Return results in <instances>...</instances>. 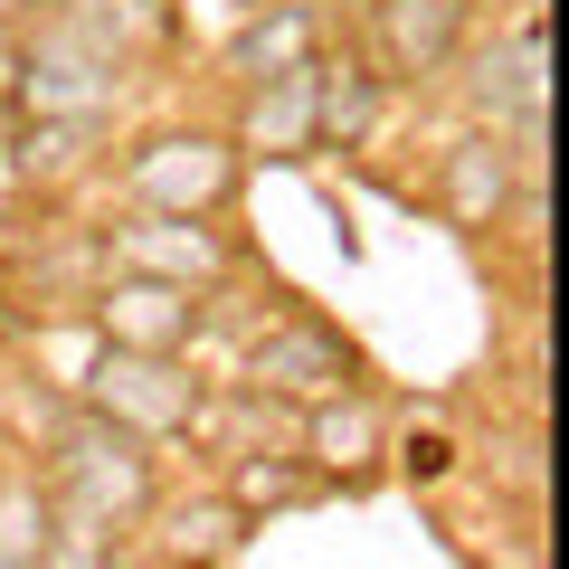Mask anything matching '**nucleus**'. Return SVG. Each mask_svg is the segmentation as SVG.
Returning <instances> with one entry per match:
<instances>
[{
	"instance_id": "obj_1",
	"label": "nucleus",
	"mask_w": 569,
	"mask_h": 569,
	"mask_svg": "<svg viewBox=\"0 0 569 569\" xmlns=\"http://www.w3.org/2000/svg\"><path fill=\"white\" fill-rule=\"evenodd\" d=\"M29 466L48 475V493H58V503L96 512V522L123 531V541H133L142 512L171 493V485H162V456L142 447V437H123V427H104L96 408H77V399L48 408V437L29 447Z\"/></svg>"
},
{
	"instance_id": "obj_2",
	"label": "nucleus",
	"mask_w": 569,
	"mask_h": 569,
	"mask_svg": "<svg viewBox=\"0 0 569 569\" xmlns=\"http://www.w3.org/2000/svg\"><path fill=\"white\" fill-rule=\"evenodd\" d=\"M456 114L466 133L512 142V162L541 171V114H550V58H541V10H512L493 39L456 58Z\"/></svg>"
},
{
	"instance_id": "obj_3",
	"label": "nucleus",
	"mask_w": 569,
	"mask_h": 569,
	"mask_svg": "<svg viewBox=\"0 0 569 569\" xmlns=\"http://www.w3.org/2000/svg\"><path fill=\"white\" fill-rule=\"evenodd\" d=\"M238 181H247V162L219 123H152L114 162V190L133 219H219L238 200Z\"/></svg>"
},
{
	"instance_id": "obj_4",
	"label": "nucleus",
	"mask_w": 569,
	"mask_h": 569,
	"mask_svg": "<svg viewBox=\"0 0 569 569\" xmlns=\"http://www.w3.org/2000/svg\"><path fill=\"white\" fill-rule=\"evenodd\" d=\"M228 389H247V399H266V408H323V399L370 389V361H361V342H351L342 323L284 305V313H266V323H247V351H238V380Z\"/></svg>"
},
{
	"instance_id": "obj_5",
	"label": "nucleus",
	"mask_w": 569,
	"mask_h": 569,
	"mask_svg": "<svg viewBox=\"0 0 569 569\" xmlns=\"http://www.w3.org/2000/svg\"><path fill=\"white\" fill-rule=\"evenodd\" d=\"M10 96H20L29 123H114L123 96H133V67L104 58V48H86L77 29L39 20L20 39V67H10Z\"/></svg>"
},
{
	"instance_id": "obj_6",
	"label": "nucleus",
	"mask_w": 569,
	"mask_h": 569,
	"mask_svg": "<svg viewBox=\"0 0 569 569\" xmlns=\"http://www.w3.org/2000/svg\"><path fill=\"white\" fill-rule=\"evenodd\" d=\"M104 247V276H142V284H181V295H200V305H219L228 284L247 276L238 238H228L219 219H104L96 228Z\"/></svg>"
},
{
	"instance_id": "obj_7",
	"label": "nucleus",
	"mask_w": 569,
	"mask_h": 569,
	"mask_svg": "<svg viewBox=\"0 0 569 569\" xmlns=\"http://www.w3.org/2000/svg\"><path fill=\"white\" fill-rule=\"evenodd\" d=\"M485 29V0H361V48L351 58L380 86H447L456 58Z\"/></svg>"
},
{
	"instance_id": "obj_8",
	"label": "nucleus",
	"mask_w": 569,
	"mask_h": 569,
	"mask_svg": "<svg viewBox=\"0 0 569 569\" xmlns=\"http://www.w3.org/2000/svg\"><path fill=\"white\" fill-rule=\"evenodd\" d=\"M77 408H96L104 427H123V437H142V447L162 456L171 437H190L209 408V380L190 361H142V351H96V370H86Z\"/></svg>"
},
{
	"instance_id": "obj_9",
	"label": "nucleus",
	"mask_w": 569,
	"mask_h": 569,
	"mask_svg": "<svg viewBox=\"0 0 569 569\" xmlns=\"http://www.w3.org/2000/svg\"><path fill=\"white\" fill-rule=\"evenodd\" d=\"M389 408L380 389H351V399L295 408V466L313 475V493H370L389 475Z\"/></svg>"
},
{
	"instance_id": "obj_10",
	"label": "nucleus",
	"mask_w": 569,
	"mask_h": 569,
	"mask_svg": "<svg viewBox=\"0 0 569 569\" xmlns=\"http://www.w3.org/2000/svg\"><path fill=\"white\" fill-rule=\"evenodd\" d=\"M86 332L104 351H142V361H190L209 332V305L181 284H142V276H104L86 295Z\"/></svg>"
},
{
	"instance_id": "obj_11",
	"label": "nucleus",
	"mask_w": 569,
	"mask_h": 569,
	"mask_svg": "<svg viewBox=\"0 0 569 569\" xmlns=\"http://www.w3.org/2000/svg\"><path fill=\"white\" fill-rule=\"evenodd\" d=\"M219 133L238 142V162H313L323 152V58L238 86V114Z\"/></svg>"
},
{
	"instance_id": "obj_12",
	"label": "nucleus",
	"mask_w": 569,
	"mask_h": 569,
	"mask_svg": "<svg viewBox=\"0 0 569 569\" xmlns=\"http://www.w3.org/2000/svg\"><path fill=\"white\" fill-rule=\"evenodd\" d=\"M512 181H522L512 142L466 133V123H456V133L437 142V162H427V209H437L447 228H466V238H493L503 209H512Z\"/></svg>"
},
{
	"instance_id": "obj_13",
	"label": "nucleus",
	"mask_w": 569,
	"mask_h": 569,
	"mask_svg": "<svg viewBox=\"0 0 569 569\" xmlns=\"http://www.w3.org/2000/svg\"><path fill=\"white\" fill-rule=\"evenodd\" d=\"M142 541H152V569H228L247 550V512L228 503L219 485L162 493V503L142 512Z\"/></svg>"
},
{
	"instance_id": "obj_14",
	"label": "nucleus",
	"mask_w": 569,
	"mask_h": 569,
	"mask_svg": "<svg viewBox=\"0 0 569 569\" xmlns=\"http://www.w3.org/2000/svg\"><path fill=\"white\" fill-rule=\"evenodd\" d=\"M305 58H323V10H313V0H276V10H247V20L228 29L219 86L238 96V86L284 77V67H305Z\"/></svg>"
},
{
	"instance_id": "obj_15",
	"label": "nucleus",
	"mask_w": 569,
	"mask_h": 569,
	"mask_svg": "<svg viewBox=\"0 0 569 569\" xmlns=\"http://www.w3.org/2000/svg\"><path fill=\"white\" fill-rule=\"evenodd\" d=\"M39 20H58V29H77L86 48H104V58H152V48L171 39V10L162 0H39Z\"/></svg>"
},
{
	"instance_id": "obj_16",
	"label": "nucleus",
	"mask_w": 569,
	"mask_h": 569,
	"mask_svg": "<svg viewBox=\"0 0 569 569\" xmlns=\"http://www.w3.org/2000/svg\"><path fill=\"white\" fill-rule=\"evenodd\" d=\"M380 123H389V86L370 77L351 48H342V58H323V152H370Z\"/></svg>"
},
{
	"instance_id": "obj_17",
	"label": "nucleus",
	"mask_w": 569,
	"mask_h": 569,
	"mask_svg": "<svg viewBox=\"0 0 569 569\" xmlns=\"http://www.w3.org/2000/svg\"><path fill=\"white\" fill-rule=\"evenodd\" d=\"M48 560V475L29 466V447H0V569Z\"/></svg>"
},
{
	"instance_id": "obj_18",
	"label": "nucleus",
	"mask_w": 569,
	"mask_h": 569,
	"mask_svg": "<svg viewBox=\"0 0 569 569\" xmlns=\"http://www.w3.org/2000/svg\"><path fill=\"white\" fill-rule=\"evenodd\" d=\"M104 152H114V123H29L20 133V181L67 190V181H86Z\"/></svg>"
},
{
	"instance_id": "obj_19",
	"label": "nucleus",
	"mask_w": 569,
	"mask_h": 569,
	"mask_svg": "<svg viewBox=\"0 0 569 569\" xmlns=\"http://www.w3.org/2000/svg\"><path fill=\"white\" fill-rule=\"evenodd\" d=\"M475 475H485V493H512V512H522V531H531V522H541V485H550V466H541V418L493 427V447L475 456Z\"/></svg>"
},
{
	"instance_id": "obj_20",
	"label": "nucleus",
	"mask_w": 569,
	"mask_h": 569,
	"mask_svg": "<svg viewBox=\"0 0 569 569\" xmlns=\"http://www.w3.org/2000/svg\"><path fill=\"white\" fill-rule=\"evenodd\" d=\"M228 503L257 522V512H295V503H313V475L295 466V456H228Z\"/></svg>"
},
{
	"instance_id": "obj_21",
	"label": "nucleus",
	"mask_w": 569,
	"mask_h": 569,
	"mask_svg": "<svg viewBox=\"0 0 569 569\" xmlns=\"http://www.w3.org/2000/svg\"><path fill=\"white\" fill-rule=\"evenodd\" d=\"M39 569H123V531H104L96 512L48 493V560Z\"/></svg>"
},
{
	"instance_id": "obj_22",
	"label": "nucleus",
	"mask_w": 569,
	"mask_h": 569,
	"mask_svg": "<svg viewBox=\"0 0 569 569\" xmlns=\"http://www.w3.org/2000/svg\"><path fill=\"white\" fill-rule=\"evenodd\" d=\"M96 351H104V342L86 332V313H58V323H39V332H29V361L48 370V389H58V399H77V389H86Z\"/></svg>"
},
{
	"instance_id": "obj_23",
	"label": "nucleus",
	"mask_w": 569,
	"mask_h": 569,
	"mask_svg": "<svg viewBox=\"0 0 569 569\" xmlns=\"http://www.w3.org/2000/svg\"><path fill=\"white\" fill-rule=\"evenodd\" d=\"M389 475L418 485V493H447L466 475V447H456L447 427H408V437H389Z\"/></svg>"
},
{
	"instance_id": "obj_24",
	"label": "nucleus",
	"mask_w": 569,
	"mask_h": 569,
	"mask_svg": "<svg viewBox=\"0 0 569 569\" xmlns=\"http://www.w3.org/2000/svg\"><path fill=\"white\" fill-rule=\"evenodd\" d=\"M10 67H20V29H0V96H10Z\"/></svg>"
},
{
	"instance_id": "obj_25",
	"label": "nucleus",
	"mask_w": 569,
	"mask_h": 569,
	"mask_svg": "<svg viewBox=\"0 0 569 569\" xmlns=\"http://www.w3.org/2000/svg\"><path fill=\"white\" fill-rule=\"evenodd\" d=\"M20 10H39V0H0V29H10V20H20Z\"/></svg>"
}]
</instances>
